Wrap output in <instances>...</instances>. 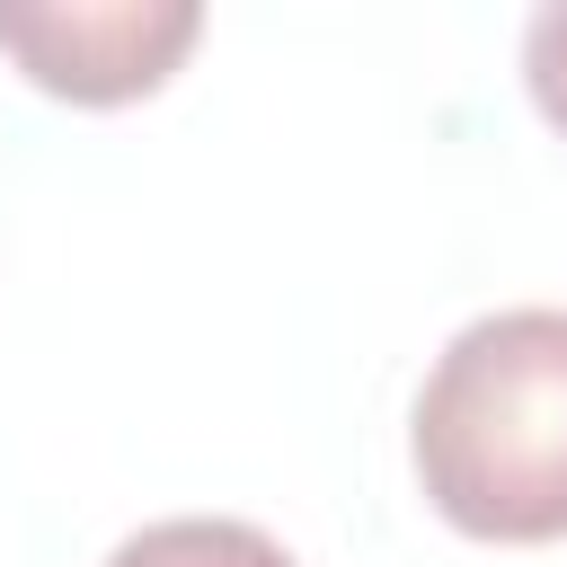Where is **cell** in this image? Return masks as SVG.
<instances>
[{"label": "cell", "mask_w": 567, "mask_h": 567, "mask_svg": "<svg viewBox=\"0 0 567 567\" xmlns=\"http://www.w3.org/2000/svg\"><path fill=\"white\" fill-rule=\"evenodd\" d=\"M425 505L505 549L567 540V310L470 319L408 416Z\"/></svg>", "instance_id": "obj_1"}, {"label": "cell", "mask_w": 567, "mask_h": 567, "mask_svg": "<svg viewBox=\"0 0 567 567\" xmlns=\"http://www.w3.org/2000/svg\"><path fill=\"white\" fill-rule=\"evenodd\" d=\"M204 35L195 0H0V53L71 106L151 97Z\"/></svg>", "instance_id": "obj_2"}, {"label": "cell", "mask_w": 567, "mask_h": 567, "mask_svg": "<svg viewBox=\"0 0 567 567\" xmlns=\"http://www.w3.org/2000/svg\"><path fill=\"white\" fill-rule=\"evenodd\" d=\"M106 567H301L275 532L257 523H230V514H168V523H142L133 540L106 549Z\"/></svg>", "instance_id": "obj_3"}, {"label": "cell", "mask_w": 567, "mask_h": 567, "mask_svg": "<svg viewBox=\"0 0 567 567\" xmlns=\"http://www.w3.org/2000/svg\"><path fill=\"white\" fill-rule=\"evenodd\" d=\"M523 80H532V106L567 133V9H540L523 27Z\"/></svg>", "instance_id": "obj_4"}]
</instances>
